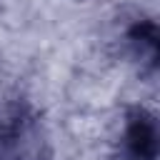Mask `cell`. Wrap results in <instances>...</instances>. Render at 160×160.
<instances>
[{"label":"cell","instance_id":"obj_1","mask_svg":"<svg viewBox=\"0 0 160 160\" xmlns=\"http://www.w3.org/2000/svg\"><path fill=\"white\" fill-rule=\"evenodd\" d=\"M122 148L130 160H155L158 158V125L145 110H135L122 132Z\"/></svg>","mask_w":160,"mask_h":160},{"label":"cell","instance_id":"obj_2","mask_svg":"<svg viewBox=\"0 0 160 160\" xmlns=\"http://www.w3.org/2000/svg\"><path fill=\"white\" fill-rule=\"evenodd\" d=\"M130 42H132L135 52L142 60H150L155 65V58H158V28H155L152 20L135 22L132 30H130Z\"/></svg>","mask_w":160,"mask_h":160}]
</instances>
